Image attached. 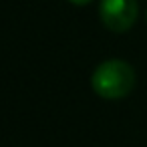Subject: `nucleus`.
<instances>
[{"label":"nucleus","instance_id":"nucleus-1","mask_svg":"<svg viewBox=\"0 0 147 147\" xmlns=\"http://www.w3.org/2000/svg\"><path fill=\"white\" fill-rule=\"evenodd\" d=\"M93 91L109 101H117L127 97L135 87V71L127 61L109 59L103 61L91 77Z\"/></svg>","mask_w":147,"mask_h":147},{"label":"nucleus","instance_id":"nucleus-2","mask_svg":"<svg viewBox=\"0 0 147 147\" xmlns=\"http://www.w3.org/2000/svg\"><path fill=\"white\" fill-rule=\"evenodd\" d=\"M99 16L109 30L127 32L139 16V4L137 0H101Z\"/></svg>","mask_w":147,"mask_h":147},{"label":"nucleus","instance_id":"nucleus-3","mask_svg":"<svg viewBox=\"0 0 147 147\" xmlns=\"http://www.w3.org/2000/svg\"><path fill=\"white\" fill-rule=\"evenodd\" d=\"M71 4H77V6H85V4H91L93 0H69Z\"/></svg>","mask_w":147,"mask_h":147}]
</instances>
